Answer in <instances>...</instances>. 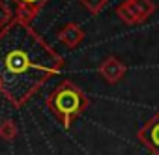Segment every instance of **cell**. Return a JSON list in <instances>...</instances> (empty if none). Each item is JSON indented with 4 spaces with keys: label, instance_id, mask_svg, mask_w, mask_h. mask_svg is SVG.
<instances>
[{
    "label": "cell",
    "instance_id": "7",
    "mask_svg": "<svg viewBox=\"0 0 159 155\" xmlns=\"http://www.w3.org/2000/svg\"><path fill=\"white\" fill-rule=\"evenodd\" d=\"M13 2L17 4V19L30 24L39 10L49 4V0H13Z\"/></svg>",
    "mask_w": 159,
    "mask_h": 155
},
{
    "label": "cell",
    "instance_id": "3",
    "mask_svg": "<svg viewBox=\"0 0 159 155\" xmlns=\"http://www.w3.org/2000/svg\"><path fill=\"white\" fill-rule=\"evenodd\" d=\"M155 2L153 0H124L116 6V15L122 23L129 26H137L146 23L155 13Z\"/></svg>",
    "mask_w": 159,
    "mask_h": 155
},
{
    "label": "cell",
    "instance_id": "11",
    "mask_svg": "<svg viewBox=\"0 0 159 155\" xmlns=\"http://www.w3.org/2000/svg\"><path fill=\"white\" fill-rule=\"evenodd\" d=\"M0 94H2V86H0Z\"/></svg>",
    "mask_w": 159,
    "mask_h": 155
},
{
    "label": "cell",
    "instance_id": "10",
    "mask_svg": "<svg viewBox=\"0 0 159 155\" xmlns=\"http://www.w3.org/2000/svg\"><path fill=\"white\" fill-rule=\"evenodd\" d=\"M13 19L15 17H13V11L10 10V6L4 2V0H0V30L6 28Z\"/></svg>",
    "mask_w": 159,
    "mask_h": 155
},
{
    "label": "cell",
    "instance_id": "9",
    "mask_svg": "<svg viewBox=\"0 0 159 155\" xmlns=\"http://www.w3.org/2000/svg\"><path fill=\"white\" fill-rule=\"evenodd\" d=\"M79 2H81V6L86 8L92 15H99L105 10V6L109 4V0H79Z\"/></svg>",
    "mask_w": 159,
    "mask_h": 155
},
{
    "label": "cell",
    "instance_id": "6",
    "mask_svg": "<svg viewBox=\"0 0 159 155\" xmlns=\"http://www.w3.org/2000/svg\"><path fill=\"white\" fill-rule=\"evenodd\" d=\"M84 30L81 28V24H77V23H67L66 26H62L60 28V32H58V41L62 43V45H66L67 49H75V47H79L83 43V39H84Z\"/></svg>",
    "mask_w": 159,
    "mask_h": 155
},
{
    "label": "cell",
    "instance_id": "5",
    "mask_svg": "<svg viewBox=\"0 0 159 155\" xmlns=\"http://www.w3.org/2000/svg\"><path fill=\"white\" fill-rule=\"evenodd\" d=\"M99 75H101V79L109 84H116L120 82L124 77H125V71L127 67L116 58V56H107L101 64H99Z\"/></svg>",
    "mask_w": 159,
    "mask_h": 155
},
{
    "label": "cell",
    "instance_id": "1",
    "mask_svg": "<svg viewBox=\"0 0 159 155\" xmlns=\"http://www.w3.org/2000/svg\"><path fill=\"white\" fill-rule=\"evenodd\" d=\"M64 64V58L21 19L15 17L0 30V86L15 108L26 105Z\"/></svg>",
    "mask_w": 159,
    "mask_h": 155
},
{
    "label": "cell",
    "instance_id": "2",
    "mask_svg": "<svg viewBox=\"0 0 159 155\" xmlns=\"http://www.w3.org/2000/svg\"><path fill=\"white\" fill-rule=\"evenodd\" d=\"M88 105L90 101L86 94L69 79H64L47 97L49 110L66 129L71 127V123L88 108Z\"/></svg>",
    "mask_w": 159,
    "mask_h": 155
},
{
    "label": "cell",
    "instance_id": "4",
    "mask_svg": "<svg viewBox=\"0 0 159 155\" xmlns=\"http://www.w3.org/2000/svg\"><path fill=\"white\" fill-rule=\"evenodd\" d=\"M137 138L142 146L150 149L152 155H159V110L139 129Z\"/></svg>",
    "mask_w": 159,
    "mask_h": 155
},
{
    "label": "cell",
    "instance_id": "8",
    "mask_svg": "<svg viewBox=\"0 0 159 155\" xmlns=\"http://www.w3.org/2000/svg\"><path fill=\"white\" fill-rule=\"evenodd\" d=\"M17 133H19V129H17V123L13 120H2L0 122V138L2 140H8V142L15 140Z\"/></svg>",
    "mask_w": 159,
    "mask_h": 155
}]
</instances>
